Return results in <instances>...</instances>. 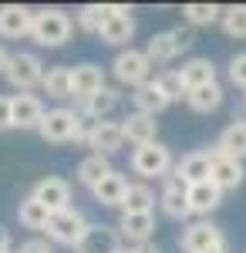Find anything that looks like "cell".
<instances>
[{
    "mask_svg": "<svg viewBox=\"0 0 246 253\" xmlns=\"http://www.w3.org/2000/svg\"><path fill=\"white\" fill-rule=\"evenodd\" d=\"M75 34V20L68 17L61 7H44L34 10V27H31V38L38 41L41 47H64Z\"/></svg>",
    "mask_w": 246,
    "mask_h": 253,
    "instance_id": "obj_1",
    "label": "cell"
},
{
    "mask_svg": "<svg viewBox=\"0 0 246 253\" xmlns=\"http://www.w3.org/2000/svg\"><path fill=\"white\" fill-rule=\"evenodd\" d=\"M88 219H84V213L81 210H75V206H68V210H61V213H51V219H47V240L54 243V247H78L81 240H84V233H88Z\"/></svg>",
    "mask_w": 246,
    "mask_h": 253,
    "instance_id": "obj_2",
    "label": "cell"
},
{
    "mask_svg": "<svg viewBox=\"0 0 246 253\" xmlns=\"http://www.w3.org/2000/svg\"><path fill=\"white\" fill-rule=\"evenodd\" d=\"M172 169H175L172 149L162 142H152V145H142L132 152V172L142 179H165V175H172Z\"/></svg>",
    "mask_w": 246,
    "mask_h": 253,
    "instance_id": "obj_3",
    "label": "cell"
},
{
    "mask_svg": "<svg viewBox=\"0 0 246 253\" xmlns=\"http://www.w3.org/2000/svg\"><path fill=\"white\" fill-rule=\"evenodd\" d=\"M112 71L115 78L122 81V84H128V88H142V84H149L152 81V61L145 58V51H138V47H125V51H118L112 61Z\"/></svg>",
    "mask_w": 246,
    "mask_h": 253,
    "instance_id": "obj_4",
    "label": "cell"
},
{
    "mask_svg": "<svg viewBox=\"0 0 246 253\" xmlns=\"http://www.w3.org/2000/svg\"><path fill=\"white\" fill-rule=\"evenodd\" d=\"M44 61L34 54V51H14L10 61H7V71H3V78L10 81L17 91H31L34 84L44 81Z\"/></svg>",
    "mask_w": 246,
    "mask_h": 253,
    "instance_id": "obj_5",
    "label": "cell"
},
{
    "mask_svg": "<svg viewBox=\"0 0 246 253\" xmlns=\"http://www.w3.org/2000/svg\"><path fill=\"white\" fill-rule=\"evenodd\" d=\"M78 125H81V115H78L75 108L57 105L51 112H44V122H41L38 135L44 138V142H51V145H64V142H75Z\"/></svg>",
    "mask_w": 246,
    "mask_h": 253,
    "instance_id": "obj_6",
    "label": "cell"
},
{
    "mask_svg": "<svg viewBox=\"0 0 246 253\" xmlns=\"http://www.w3.org/2000/svg\"><path fill=\"white\" fill-rule=\"evenodd\" d=\"M219 247H226V236L212 219H196L179 236V250L182 253H209V250H219Z\"/></svg>",
    "mask_w": 246,
    "mask_h": 253,
    "instance_id": "obj_7",
    "label": "cell"
},
{
    "mask_svg": "<svg viewBox=\"0 0 246 253\" xmlns=\"http://www.w3.org/2000/svg\"><path fill=\"white\" fill-rule=\"evenodd\" d=\"M135 38V17L132 14H115L112 3H108V10H105V20H101V27H98V41L101 44H108V47H132L128 41Z\"/></svg>",
    "mask_w": 246,
    "mask_h": 253,
    "instance_id": "obj_8",
    "label": "cell"
},
{
    "mask_svg": "<svg viewBox=\"0 0 246 253\" xmlns=\"http://www.w3.org/2000/svg\"><path fill=\"white\" fill-rule=\"evenodd\" d=\"M159 206H162V213L175 219V223H186L192 216L189 210V186L182 182V179H175V175H165V189L159 196Z\"/></svg>",
    "mask_w": 246,
    "mask_h": 253,
    "instance_id": "obj_9",
    "label": "cell"
},
{
    "mask_svg": "<svg viewBox=\"0 0 246 253\" xmlns=\"http://www.w3.org/2000/svg\"><path fill=\"white\" fill-rule=\"evenodd\" d=\"M101 88H105V71H101V64L84 61V64H75V68H71V98H75V101H88V98H95Z\"/></svg>",
    "mask_w": 246,
    "mask_h": 253,
    "instance_id": "obj_10",
    "label": "cell"
},
{
    "mask_svg": "<svg viewBox=\"0 0 246 253\" xmlns=\"http://www.w3.org/2000/svg\"><path fill=\"white\" fill-rule=\"evenodd\" d=\"M31 27H34V10L31 7H24V3H3L0 7V38L7 41L31 38Z\"/></svg>",
    "mask_w": 246,
    "mask_h": 253,
    "instance_id": "obj_11",
    "label": "cell"
},
{
    "mask_svg": "<svg viewBox=\"0 0 246 253\" xmlns=\"http://www.w3.org/2000/svg\"><path fill=\"white\" fill-rule=\"evenodd\" d=\"M209 179H212L223 193H233V189H240V186H243L246 166L240 162V159L216 152V145H212V172H209Z\"/></svg>",
    "mask_w": 246,
    "mask_h": 253,
    "instance_id": "obj_12",
    "label": "cell"
},
{
    "mask_svg": "<svg viewBox=\"0 0 246 253\" xmlns=\"http://www.w3.org/2000/svg\"><path fill=\"white\" fill-rule=\"evenodd\" d=\"M88 149H91L95 156H105V159L115 156V152H122V149H125V132H122V122H112V118L95 122Z\"/></svg>",
    "mask_w": 246,
    "mask_h": 253,
    "instance_id": "obj_13",
    "label": "cell"
},
{
    "mask_svg": "<svg viewBox=\"0 0 246 253\" xmlns=\"http://www.w3.org/2000/svg\"><path fill=\"white\" fill-rule=\"evenodd\" d=\"M118 236L128 243V247H142V243H152V233H155V216L152 213H122L118 219Z\"/></svg>",
    "mask_w": 246,
    "mask_h": 253,
    "instance_id": "obj_14",
    "label": "cell"
},
{
    "mask_svg": "<svg viewBox=\"0 0 246 253\" xmlns=\"http://www.w3.org/2000/svg\"><path fill=\"white\" fill-rule=\"evenodd\" d=\"M209 172H212V149H196L189 156H182V162H175V169H172V175L182 179L186 186L206 182Z\"/></svg>",
    "mask_w": 246,
    "mask_h": 253,
    "instance_id": "obj_15",
    "label": "cell"
},
{
    "mask_svg": "<svg viewBox=\"0 0 246 253\" xmlns=\"http://www.w3.org/2000/svg\"><path fill=\"white\" fill-rule=\"evenodd\" d=\"M122 105V91L118 88H101L95 98H88V101H75V112L81 118H88V122H105V118H112V112Z\"/></svg>",
    "mask_w": 246,
    "mask_h": 253,
    "instance_id": "obj_16",
    "label": "cell"
},
{
    "mask_svg": "<svg viewBox=\"0 0 246 253\" xmlns=\"http://www.w3.org/2000/svg\"><path fill=\"white\" fill-rule=\"evenodd\" d=\"M31 196L41 199L51 213H61V210L71 206V186H68V179H61V175H44L38 186H34Z\"/></svg>",
    "mask_w": 246,
    "mask_h": 253,
    "instance_id": "obj_17",
    "label": "cell"
},
{
    "mask_svg": "<svg viewBox=\"0 0 246 253\" xmlns=\"http://www.w3.org/2000/svg\"><path fill=\"white\" fill-rule=\"evenodd\" d=\"M10 108H14V128L27 132V128H41L44 122V101L31 91H20V95H10Z\"/></svg>",
    "mask_w": 246,
    "mask_h": 253,
    "instance_id": "obj_18",
    "label": "cell"
},
{
    "mask_svg": "<svg viewBox=\"0 0 246 253\" xmlns=\"http://www.w3.org/2000/svg\"><path fill=\"white\" fill-rule=\"evenodd\" d=\"M122 250V236L115 226H105V223H91L84 240L75 247V253H118Z\"/></svg>",
    "mask_w": 246,
    "mask_h": 253,
    "instance_id": "obj_19",
    "label": "cell"
},
{
    "mask_svg": "<svg viewBox=\"0 0 246 253\" xmlns=\"http://www.w3.org/2000/svg\"><path fill=\"white\" fill-rule=\"evenodd\" d=\"M122 132H125V142L135 145V149H142V145H152V142H159V122L152 115H142V112H128V115L122 118Z\"/></svg>",
    "mask_w": 246,
    "mask_h": 253,
    "instance_id": "obj_20",
    "label": "cell"
},
{
    "mask_svg": "<svg viewBox=\"0 0 246 253\" xmlns=\"http://www.w3.org/2000/svg\"><path fill=\"white\" fill-rule=\"evenodd\" d=\"M219 203H223V189H219L212 179L189 186V210H192V216L209 219V213H216V210H219Z\"/></svg>",
    "mask_w": 246,
    "mask_h": 253,
    "instance_id": "obj_21",
    "label": "cell"
},
{
    "mask_svg": "<svg viewBox=\"0 0 246 253\" xmlns=\"http://www.w3.org/2000/svg\"><path fill=\"white\" fill-rule=\"evenodd\" d=\"M179 75H182V84H186V95L196 91V88H206L216 81V64L212 58H189L182 68H179Z\"/></svg>",
    "mask_w": 246,
    "mask_h": 253,
    "instance_id": "obj_22",
    "label": "cell"
},
{
    "mask_svg": "<svg viewBox=\"0 0 246 253\" xmlns=\"http://www.w3.org/2000/svg\"><path fill=\"white\" fill-rule=\"evenodd\" d=\"M125 189H128V179H125V172L112 169V172H108V175H105V179L95 186V189H91V196H95L98 206H122Z\"/></svg>",
    "mask_w": 246,
    "mask_h": 253,
    "instance_id": "obj_23",
    "label": "cell"
},
{
    "mask_svg": "<svg viewBox=\"0 0 246 253\" xmlns=\"http://www.w3.org/2000/svg\"><path fill=\"white\" fill-rule=\"evenodd\" d=\"M179 54H182V51H179V44L172 38V31H159V34H152L149 44H145V58L152 61V68H155V64L165 68V64H172Z\"/></svg>",
    "mask_w": 246,
    "mask_h": 253,
    "instance_id": "obj_24",
    "label": "cell"
},
{
    "mask_svg": "<svg viewBox=\"0 0 246 253\" xmlns=\"http://www.w3.org/2000/svg\"><path fill=\"white\" fill-rule=\"evenodd\" d=\"M216 152H223V156H233L243 162L246 159V118H233L226 128H223V135L216 142Z\"/></svg>",
    "mask_w": 246,
    "mask_h": 253,
    "instance_id": "obj_25",
    "label": "cell"
},
{
    "mask_svg": "<svg viewBox=\"0 0 246 253\" xmlns=\"http://www.w3.org/2000/svg\"><path fill=\"white\" fill-rule=\"evenodd\" d=\"M132 105H135V112L155 118V115H162V112L169 108V98L159 91V84H155V78H152L149 84H142V88L132 91Z\"/></svg>",
    "mask_w": 246,
    "mask_h": 253,
    "instance_id": "obj_26",
    "label": "cell"
},
{
    "mask_svg": "<svg viewBox=\"0 0 246 253\" xmlns=\"http://www.w3.org/2000/svg\"><path fill=\"white\" fill-rule=\"evenodd\" d=\"M41 88H44V95L54 98V101H68L71 98V68L68 64H51L44 71Z\"/></svg>",
    "mask_w": 246,
    "mask_h": 253,
    "instance_id": "obj_27",
    "label": "cell"
},
{
    "mask_svg": "<svg viewBox=\"0 0 246 253\" xmlns=\"http://www.w3.org/2000/svg\"><path fill=\"white\" fill-rule=\"evenodd\" d=\"M17 219H20V226H24V230H34V233H41V230H47L51 210H47L41 199L27 196V199H20V206H17Z\"/></svg>",
    "mask_w": 246,
    "mask_h": 253,
    "instance_id": "obj_28",
    "label": "cell"
},
{
    "mask_svg": "<svg viewBox=\"0 0 246 253\" xmlns=\"http://www.w3.org/2000/svg\"><path fill=\"white\" fill-rule=\"evenodd\" d=\"M122 213H152L155 210V193H152L149 182H128L125 189V199L118 206Z\"/></svg>",
    "mask_w": 246,
    "mask_h": 253,
    "instance_id": "obj_29",
    "label": "cell"
},
{
    "mask_svg": "<svg viewBox=\"0 0 246 253\" xmlns=\"http://www.w3.org/2000/svg\"><path fill=\"white\" fill-rule=\"evenodd\" d=\"M108 172H112V162L105 156H95V152H88V156L78 162V182H81L84 189H95Z\"/></svg>",
    "mask_w": 246,
    "mask_h": 253,
    "instance_id": "obj_30",
    "label": "cell"
},
{
    "mask_svg": "<svg viewBox=\"0 0 246 253\" xmlns=\"http://www.w3.org/2000/svg\"><path fill=\"white\" fill-rule=\"evenodd\" d=\"M192 112H199V115H212V112H219V105H223V84L219 81H212L206 88H196L186 95Z\"/></svg>",
    "mask_w": 246,
    "mask_h": 253,
    "instance_id": "obj_31",
    "label": "cell"
},
{
    "mask_svg": "<svg viewBox=\"0 0 246 253\" xmlns=\"http://www.w3.org/2000/svg\"><path fill=\"white\" fill-rule=\"evenodd\" d=\"M223 17V7L219 3H186L182 7V20L189 27H209Z\"/></svg>",
    "mask_w": 246,
    "mask_h": 253,
    "instance_id": "obj_32",
    "label": "cell"
},
{
    "mask_svg": "<svg viewBox=\"0 0 246 253\" xmlns=\"http://www.w3.org/2000/svg\"><path fill=\"white\" fill-rule=\"evenodd\" d=\"M219 24H223V31H226L229 38L246 41V3H229V7H223Z\"/></svg>",
    "mask_w": 246,
    "mask_h": 253,
    "instance_id": "obj_33",
    "label": "cell"
},
{
    "mask_svg": "<svg viewBox=\"0 0 246 253\" xmlns=\"http://www.w3.org/2000/svg\"><path fill=\"white\" fill-rule=\"evenodd\" d=\"M105 10H108V3H84V7H78V14H75L78 31L98 38V27H101V20H105Z\"/></svg>",
    "mask_w": 246,
    "mask_h": 253,
    "instance_id": "obj_34",
    "label": "cell"
},
{
    "mask_svg": "<svg viewBox=\"0 0 246 253\" xmlns=\"http://www.w3.org/2000/svg\"><path fill=\"white\" fill-rule=\"evenodd\" d=\"M155 84H159V91L172 101H182L186 98V84H182V75H179V68H165V71H159L155 75Z\"/></svg>",
    "mask_w": 246,
    "mask_h": 253,
    "instance_id": "obj_35",
    "label": "cell"
},
{
    "mask_svg": "<svg viewBox=\"0 0 246 253\" xmlns=\"http://www.w3.org/2000/svg\"><path fill=\"white\" fill-rule=\"evenodd\" d=\"M229 81H233L236 88H243V91H246V51H240L236 58L229 61Z\"/></svg>",
    "mask_w": 246,
    "mask_h": 253,
    "instance_id": "obj_36",
    "label": "cell"
},
{
    "mask_svg": "<svg viewBox=\"0 0 246 253\" xmlns=\"http://www.w3.org/2000/svg\"><path fill=\"white\" fill-rule=\"evenodd\" d=\"M14 128V108H10V95H0V132Z\"/></svg>",
    "mask_w": 246,
    "mask_h": 253,
    "instance_id": "obj_37",
    "label": "cell"
},
{
    "mask_svg": "<svg viewBox=\"0 0 246 253\" xmlns=\"http://www.w3.org/2000/svg\"><path fill=\"white\" fill-rule=\"evenodd\" d=\"M20 253H54V243L51 240H44V236H34V240H27Z\"/></svg>",
    "mask_w": 246,
    "mask_h": 253,
    "instance_id": "obj_38",
    "label": "cell"
},
{
    "mask_svg": "<svg viewBox=\"0 0 246 253\" xmlns=\"http://www.w3.org/2000/svg\"><path fill=\"white\" fill-rule=\"evenodd\" d=\"M0 253H10V233H7V226H0Z\"/></svg>",
    "mask_w": 246,
    "mask_h": 253,
    "instance_id": "obj_39",
    "label": "cell"
},
{
    "mask_svg": "<svg viewBox=\"0 0 246 253\" xmlns=\"http://www.w3.org/2000/svg\"><path fill=\"white\" fill-rule=\"evenodd\" d=\"M7 61H10V51H7V47H3V44H0V75H3V71H7Z\"/></svg>",
    "mask_w": 246,
    "mask_h": 253,
    "instance_id": "obj_40",
    "label": "cell"
},
{
    "mask_svg": "<svg viewBox=\"0 0 246 253\" xmlns=\"http://www.w3.org/2000/svg\"><path fill=\"white\" fill-rule=\"evenodd\" d=\"M132 250H135V253H162L155 243H142V247H132Z\"/></svg>",
    "mask_w": 246,
    "mask_h": 253,
    "instance_id": "obj_41",
    "label": "cell"
},
{
    "mask_svg": "<svg viewBox=\"0 0 246 253\" xmlns=\"http://www.w3.org/2000/svg\"><path fill=\"white\" fill-rule=\"evenodd\" d=\"M118 253H135V250H132V247H122V250H118Z\"/></svg>",
    "mask_w": 246,
    "mask_h": 253,
    "instance_id": "obj_42",
    "label": "cell"
},
{
    "mask_svg": "<svg viewBox=\"0 0 246 253\" xmlns=\"http://www.w3.org/2000/svg\"><path fill=\"white\" fill-rule=\"evenodd\" d=\"M209 253H229V250H226V247H219V250H209Z\"/></svg>",
    "mask_w": 246,
    "mask_h": 253,
    "instance_id": "obj_43",
    "label": "cell"
},
{
    "mask_svg": "<svg viewBox=\"0 0 246 253\" xmlns=\"http://www.w3.org/2000/svg\"><path fill=\"white\" fill-rule=\"evenodd\" d=\"M243 105H246V91H243Z\"/></svg>",
    "mask_w": 246,
    "mask_h": 253,
    "instance_id": "obj_44",
    "label": "cell"
},
{
    "mask_svg": "<svg viewBox=\"0 0 246 253\" xmlns=\"http://www.w3.org/2000/svg\"><path fill=\"white\" fill-rule=\"evenodd\" d=\"M10 253H20V250H10Z\"/></svg>",
    "mask_w": 246,
    "mask_h": 253,
    "instance_id": "obj_45",
    "label": "cell"
}]
</instances>
